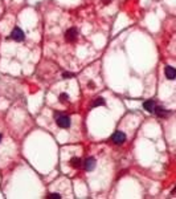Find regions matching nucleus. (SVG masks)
Wrapping results in <instances>:
<instances>
[{"label": "nucleus", "mask_w": 176, "mask_h": 199, "mask_svg": "<svg viewBox=\"0 0 176 199\" xmlns=\"http://www.w3.org/2000/svg\"><path fill=\"white\" fill-rule=\"evenodd\" d=\"M56 124L58 125V127H61V129H68L70 126V118L68 116H65V114H57Z\"/></svg>", "instance_id": "1"}, {"label": "nucleus", "mask_w": 176, "mask_h": 199, "mask_svg": "<svg viewBox=\"0 0 176 199\" xmlns=\"http://www.w3.org/2000/svg\"><path fill=\"white\" fill-rule=\"evenodd\" d=\"M111 142L115 145H122L124 141H126V134L123 131H115L113 135H111Z\"/></svg>", "instance_id": "2"}, {"label": "nucleus", "mask_w": 176, "mask_h": 199, "mask_svg": "<svg viewBox=\"0 0 176 199\" xmlns=\"http://www.w3.org/2000/svg\"><path fill=\"white\" fill-rule=\"evenodd\" d=\"M11 39L15 40V41H23L25 39V35H24V32H23V29L16 27V28H13V31L11 33Z\"/></svg>", "instance_id": "3"}, {"label": "nucleus", "mask_w": 176, "mask_h": 199, "mask_svg": "<svg viewBox=\"0 0 176 199\" xmlns=\"http://www.w3.org/2000/svg\"><path fill=\"white\" fill-rule=\"evenodd\" d=\"M77 36H78V31L76 28H69L65 33V39L68 43H73L77 40Z\"/></svg>", "instance_id": "4"}, {"label": "nucleus", "mask_w": 176, "mask_h": 199, "mask_svg": "<svg viewBox=\"0 0 176 199\" xmlns=\"http://www.w3.org/2000/svg\"><path fill=\"white\" fill-rule=\"evenodd\" d=\"M95 165H97L95 158L89 157V158H86V159H85V162H83V169H85L86 171H91V170H94V169H95Z\"/></svg>", "instance_id": "5"}, {"label": "nucleus", "mask_w": 176, "mask_h": 199, "mask_svg": "<svg viewBox=\"0 0 176 199\" xmlns=\"http://www.w3.org/2000/svg\"><path fill=\"white\" fill-rule=\"evenodd\" d=\"M164 74H166V77L168 80H175L176 79V69L172 68V66H166Z\"/></svg>", "instance_id": "6"}, {"label": "nucleus", "mask_w": 176, "mask_h": 199, "mask_svg": "<svg viewBox=\"0 0 176 199\" xmlns=\"http://www.w3.org/2000/svg\"><path fill=\"white\" fill-rule=\"evenodd\" d=\"M155 114L158 117H160V118H166V117H168V114H169V112L168 110H166L164 108H162V106H155Z\"/></svg>", "instance_id": "7"}, {"label": "nucleus", "mask_w": 176, "mask_h": 199, "mask_svg": "<svg viewBox=\"0 0 176 199\" xmlns=\"http://www.w3.org/2000/svg\"><path fill=\"white\" fill-rule=\"evenodd\" d=\"M143 109H144L146 112H148V113H152V112L155 110V102H154L152 100L144 101V102H143Z\"/></svg>", "instance_id": "8"}, {"label": "nucleus", "mask_w": 176, "mask_h": 199, "mask_svg": "<svg viewBox=\"0 0 176 199\" xmlns=\"http://www.w3.org/2000/svg\"><path fill=\"white\" fill-rule=\"evenodd\" d=\"M69 166L70 167H73V169H79L81 166H82V161H81L78 157H73V158H70Z\"/></svg>", "instance_id": "9"}, {"label": "nucleus", "mask_w": 176, "mask_h": 199, "mask_svg": "<svg viewBox=\"0 0 176 199\" xmlns=\"http://www.w3.org/2000/svg\"><path fill=\"white\" fill-rule=\"evenodd\" d=\"M105 105H106L105 100L102 98V97H98V98H95L93 102H91L90 106H91V108H97V106H105Z\"/></svg>", "instance_id": "10"}, {"label": "nucleus", "mask_w": 176, "mask_h": 199, "mask_svg": "<svg viewBox=\"0 0 176 199\" xmlns=\"http://www.w3.org/2000/svg\"><path fill=\"white\" fill-rule=\"evenodd\" d=\"M46 199H61V195L58 192H50L46 195Z\"/></svg>", "instance_id": "11"}, {"label": "nucleus", "mask_w": 176, "mask_h": 199, "mask_svg": "<svg viewBox=\"0 0 176 199\" xmlns=\"http://www.w3.org/2000/svg\"><path fill=\"white\" fill-rule=\"evenodd\" d=\"M68 94L66 93H62V94H60V97H58V100H60V102H65V101H68Z\"/></svg>", "instance_id": "12"}, {"label": "nucleus", "mask_w": 176, "mask_h": 199, "mask_svg": "<svg viewBox=\"0 0 176 199\" xmlns=\"http://www.w3.org/2000/svg\"><path fill=\"white\" fill-rule=\"evenodd\" d=\"M74 77L73 73H69V72H62V79H72Z\"/></svg>", "instance_id": "13"}, {"label": "nucleus", "mask_w": 176, "mask_h": 199, "mask_svg": "<svg viewBox=\"0 0 176 199\" xmlns=\"http://www.w3.org/2000/svg\"><path fill=\"white\" fill-rule=\"evenodd\" d=\"M87 85H89V88H95V84H94L93 81H90V83L87 84Z\"/></svg>", "instance_id": "14"}, {"label": "nucleus", "mask_w": 176, "mask_h": 199, "mask_svg": "<svg viewBox=\"0 0 176 199\" xmlns=\"http://www.w3.org/2000/svg\"><path fill=\"white\" fill-rule=\"evenodd\" d=\"M111 0H103V4H107V3H110Z\"/></svg>", "instance_id": "15"}, {"label": "nucleus", "mask_w": 176, "mask_h": 199, "mask_svg": "<svg viewBox=\"0 0 176 199\" xmlns=\"http://www.w3.org/2000/svg\"><path fill=\"white\" fill-rule=\"evenodd\" d=\"M172 192H173V194H175V192H176V187H175V189L172 190Z\"/></svg>", "instance_id": "16"}, {"label": "nucleus", "mask_w": 176, "mask_h": 199, "mask_svg": "<svg viewBox=\"0 0 176 199\" xmlns=\"http://www.w3.org/2000/svg\"><path fill=\"white\" fill-rule=\"evenodd\" d=\"M0 142H1V134H0Z\"/></svg>", "instance_id": "17"}]
</instances>
